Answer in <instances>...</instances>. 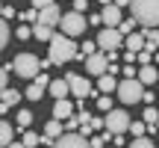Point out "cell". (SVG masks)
<instances>
[{"instance_id": "33", "label": "cell", "mask_w": 159, "mask_h": 148, "mask_svg": "<svg viewBox=\"0 0 159 148\" xmlns=\"http://www.w3.org/2000/svg\"><path fill=\"white\" fill-rule=\"evenodd\" d=\"M80 125H83V119H80V116H77V119H74V116H71V119H65V131H77Z\"/></svg>"}, {"instance_id": "23", "label": "cell", "mask_w": 159, "mask_h": 148, "mask_svg": "<svg viewBox=\"0 0 159 148\" xmlns=\"http://www.w3.org/2000/svg\"><path fill=\"white\" fill-rule=\"evenodd\" d=\"M39 142H44V136H39V133H33V131H27L24 139H21V145H27V148H35Z\"/></svg>"}, {"instance_id": "25", "label": "cell", "mask_w": 159, "mask_h": 148, "mask_svg": "<svg viewBox=\"0 0 159 148\" xmlns=\"http://www.w3.org/2000/svg\"><path fill=\"white\" fill-rule=\"evenodd\" d=\"M153 145H156V142L148 136V133H142V136H136V139H133V148H153Z\"/></svg>"}, {"instance_id": "6", "label": "cell", "mask_w": 159, "mask_h": 148, "mask_svg": "<svg viewBox=\"0 0 159 148\" xmlns=\"http://www.w3.org/2000/svg\"><path fill=\"white\" fill-rule=\"evenodd\" d=\"M121 42H124V33H121L118 27H103L100 36H97V45H100V51H118Z\"/></svg>"}, {"instance_id": "10", "label": "cell", "mask_w": 159, "mask_h": 148, "mask_svg": "<svg viewBox=\"0 0 159 148\" xmlns=\"http://www.w3.org/2000/svg\"><path fill=\"white\" fill-rule=\"evenodd\" d=\"M68 83H71V95H77V98L91 95V83L83 77V74H68Z\"/></svg>"}, {"instance_id": "31", "label": "cell", "mask_w": 159, "mask_h": 148, "mask_svg": "<svg viewBox=\"0 0 159 148\" xmlns=\"http://www.w3.org/2000/svg\"><path fill=\"white\" fill-rule=\"evenodd\" d=\"M9 74H12V62H6V65H3V71H0V86H3V89L9 86Z\"/></svg>"}, {"instance_id": "38", "label": "cell", "mask_w": 159, "mask_h": 148, "mask_svg": "<svg viewBox=\"0 0 159 148\" xmlns=\"http://www.w3.org/2000/svg\"><path fill=\"white\" fill-rule=\"evenodd\" d=\"M12 15H15V9H12V6L6 3V6H3V18H6V21H12Z\"/></svg>"}, {"instance_id": "12", "label": "cell", "mask_w": 159, "mask_h": 148, "mask_svg": "<svg viewBox=\"0 0 159 148\" xmlns=\"http://www.w3.org/2000/svg\"><path fill=\"white\" fill-rule=\"evenodd\" d=\"M39 21H41V24H50V27H56V24L62 21V12H59V6L50 3V6H44V9H39Z\"/></svg>"}, {"instance_id": "9", "label": "cell", "mask_w": 159, "mask_h": 148, "mask_svg": "<svg viewBox=\"0 0 159 148\" xmlns=\"http://www.w3.org/2000/svg\"><path fill=\"white\" fill-rule=\"evenodd\" d=\"M56 145H59V148H85V145H91V139L85 136L83 131H80V133H77V131H65L62 136L56 139Z\"/></svg>"}, {"instance_id": "28", "label": "cell", "mask_w": 159, "mask_h": 148, "mask_svg": "<svg viewBox=\"0 0 159 148\" xmlns=\"http://www.w3.org/2000/svg\"><path fill=\"white\" fill-rule=\"evenodd\" d=\"M150 53H153V51H148V47H144V51H139V53H136V62H139V65L153 62V57H150Z\"/></svg>"}, {"instance_id": "11", "label": "cell", "mask_w": 159, "mask_h": 148, "mask_svg": "<svg viewBox=\"0 0 159 148\" xmlns=\"http://www.w3.org/2000/svg\"><path fill=\"white\" fill-rule=\"evenodd\" d=\"M65 133V121L62 119H53V121H47V127H44V145H56V139Z\"/></svg>"}, {"instance_id": "1", "label": "cell", "mask_w": 159, "mask_h": 148, "mask_svg": "<svg viewBox=\"0 0 159 148\" xmlns=\"http://www.w3.org/2000/svg\"><path fill=\"white\" fill-rule=\"evenodd\" d=\"M47 51H50V59H53L56 65L68 62V59H74L77 53H80L74 36H68V33H53V39L47 42Z\"/></svg>"}, {"instance_id": "32", "label": "cell", "mask_w": 159, "mask_h": 148, "mask_svg": "<svg viewBox=\"0 0 159 148\" xmlns=\"http://www.w3.org/2000/svg\"><path fill=\"white\" fill-rule=\"evenodd\" d=\"M97 107H100L103 113H109V110H112V98H109V95H100V98H97Z\"/></svg>"}, {"instance_id": "8", "label": "cell", "mask_w": 159, "mask_h": 148, "mask_svg": "<svg viewBox=\"0 0 159 148\" xmlns=\"http://www.w3.org/2000/svg\"><path fill=\"white\" fill-rule=\"evenodd\" d=\"M106 131H112V133H127L130 131V116L124 113V110H109V116H106Z\"/></svg>"}, {"instance_id": "30", "label": "cell", "mask_w": 159, "mask_h": 148, "mask_svg": "<svg viewBox=\"0 0 159 148\" xmlns=\"http://www.w3.org/2000/svg\"><path fill=\"white\" fill-rule=\"evenodd\" d=\"M144 125H148V121H130V133H133V136H142V133L148 131Z\"/></svg>"}, {"instance_id": "37", "label": "cell", "mask_w": 159, "mask_h": 148, "mask_svg": "<svg viewBox=\"0 0 159 148\" xmlns=\"http://www.w3.org/2000/svg\"><path fill=\"white\" fill-rule=\"evenodd\" d=\"M118 30H121L124 36H130V33H133V21H121V24H118Z\"/></svg>"}, {"instance_id": "24", "label": "cell", "mask_w": 159, "mask_h": 148, "mask_svg": "<svg viewBox=\"0 0 159 148\" xmlns=\"http://www.w3.org/2000/svg\"><path fill=\"white\" fill-rule=\"evenodd\" d=\"M24 95H27L30 101H41V95H44V86H41V83H33L27 92H24Z\"/></svg>"}, {"instance_id": "15", "label": "cell", "mask_w": 159, "mask_h": 148, "mask_svg": "<svg viewBox=\"0 0 159 148\" xmlns=\"http://www.w3.org/2000/svg\"><path fill=\"white\" fill-rule=\"evenodd\" d=\"M139 80H142L144 86H153L156 80H159V68L153 62H148V65H142V68H139Z\"/></svg>"}, {"instance_id": "34", "label": "cell", "mask_w": 159, "mask_h": 148, "mask_svg": "<svg viewBox=\"0 0 159 148\" xmlns=\"http://www.w3.org/2000/svg\"><path fill=\"white\" fill-rule=\"evenodd\" d=\"M97 47H100L97 42H85V45H83V57H91V53H97Z\"/></svg>"}, {"instance_id": "22", "label": "cell", "mask_w": 159, "mask_h": 148, "mask_svg": "<svg viewBox=\"0 0 159 148\" xmlns=\"http://www.w3.org/2000/svg\"><path fill=\"white\" fill-rule=\"evenodd\" d=\"M9 42H12V27H9V21L3 18V21H0V47H6Z\"/></svg>"}, {"instance_id": "13", "label": "cell", "mask_w": 159, "mask_h": 148, "mask_svg": "<svg viewBox=\"0 0 159 148\" xmlns=\"http://www.w3.org/2000/svg\"><path fill=\"white\" fill-rule=\"evenodd\" d=\"M100 18H103L106 27H118V24H121V6L118 3H106L103 12H100Z\"/></svg>"}, {"instance_id": "3", "label": "cell", "mask_w": 159, "mask_h": 148, "mask_svg": "<svg viewBox=\"0 0 159 148\" xmlns=\"http://www.w3.org/2000/svg\"><path fill=\"white\" fill-rule=\"evenodd\" d=\"M12 71H15L18 77H24V80H35L44 68H41V59L35 57V53H18L15 62H12Z\"/></svg>"}, {"instance_id": "35", "label": "cell", "mask_w": 159, "mask_h": 148, "mask_svg": "<svg viewBox=\"0 0 159 148\" xmlns=\"http://www.w3.org/2000/svg\"><path fill=\"white\" fill-rule=\"evenodd\" d=\"M21 21H39V9H35V6H33V9H30V12H24V15H21Z\"/></svg>"}, {"instance_id": "16", "label": "cell", "mask_w": 159, "mask_h": 148, "mask_svg": "<svg viewBox=\"0 0 159 148\" xmlns=\"http://www.w3.org/2000/svg\"><path fill=\"white\" fill-rule=\"evenodd\" d=\"M47 89H50L53 98H68V95H71V83H68V77H65V80H50V86H47Z\"/></svg>"}, {"instance_id": "17", "label": "cell", "mask_w": 159, "mask_h": 148, "mask_svg": "<svg viewBox=\"0 0 159 148\" xmlns=\"http://www.w3.org/2000/svg\"><path fill=\"white\" fill-rule=\"evenodd\" d=\"M97 89L100 92H118V80H115V74H100L97 77Z\"/></svg>"}, {"instance_id": "36", "label": "cell", "mask_w": 159, "mask_h": 148, "mask_svg": "<svg viewBox=\"0 0 159 148\" xmlns=\"http://www.w3.org/2000/svg\"><path fill=\"white\" fill-rule=\"evenodd\" d=\"M30 36H33V27L21 24V27H18V39H30Z\"/></svg>"}, {"instance_id": "40", "label": "cell", "mask_w": 159, "mask_h": 148, "mask_svg": "<svg viewBox=\"0 0 159 148\" xmlns=\"http://www.w3.org/2000/svg\"><path fill=\"white\" fill-rule=\"evenodd\" d=\"M74 9L77 12H85V0H74Z\"/></svg>"}, {"instance_id": "29", "label": "cell", "mask_w": 159, "mask_h": 148, "mask_svg": "<svg viewBox=\"0 0 159 148\" xmlns=\"http://www.w3.org/2000/svg\"><path fill=\"white\" fill-rule=\"evenodd\" d=\"M144 121H148V125H159V110L148 107V110H144Z\"/></svg>"}, {"instance_id": "14", "label": "cell", "mask_w": 159, "mask_h": 148, "mask_svg": "<svg viewBox=\"0 0 159 148\" xmlns=\"http://www.w3.org/2000/svg\"><path fill=\"white\" fill-rule=\"evenodd\" d=\"M74 110H77V107L68 101V98H56V104H53V119H62V121H65V119L74 116Z\"/></svg>"}, {"instance_id": "5", "label": "cell", "mask_w": 159, "mask_h": 148, "mask_svg": "<svg viewBox=\"0 0 159 148\" xmlns=\"http://www.w3.org/2000/svg\"><path fill=\"white\" fill-rule=\"evenodd\" d=\"M59 27H62V33H68V36H83L85 33V27H89V21H85V15L83 12H68V15H62V21H59Z\"/></svg>"}, {"instance_id": "20", "label": "cell", "mask_w": 159, "mask_h": 148, "mask_svg": "<svg viewBox=\"0 0 159 148\" xmlns=\"http://www.w3.org/2000/svg\"><path fill=\"white\" fill-rule=\"evenodd\" d=\"M12 142H15V127H12L9 121H0V145L9 148Z\"/></svg>"}, {"instance_id": "26", "label": "cell", "mask_w": 159, "mask_h": 148, "mask_svg": "<svg viewBox=\"0 0 159 148\" xmlns=\"http://www.w3.org/2000/svg\"><path fill=\"white\" fill-rule=\"evenodd\" d=\"M21 98H27V95H21V92L9 89V86H6V89H3V101H9V104H18V101H21Z\"/></svg>"}, {"instance_id": "2", "label": "cell", "mask_w": 159, "mask_h": 148, "mask_svg": "<svg viewBox=\"0 0 159 148\" xmlns=\"http://www.w3.org/2000/svg\"><path fill=\"white\" fill-rule=\"evenodd\" d=\"M133 18L144 27H159V0H133Z\"/></svg>"}, {"instance_id": "7", "label": "cell", "mask_w": 159, "mask_h": 148, "mask_svg": "<svg viewBox=\"0 0 159 148\" xmlns=\"http://www.w3.org/2000/svg\"><path fill=\"white\" fill-rule=\"evenodd\" d=\"M85 71H89L91 77L106 74L109 71V53L106 51H97V53H91V57H85Z\"/></svg>"}, {"instance_id": "19", "label": "cell", "mask_w": 159, "mask_h": 148, "mask_svg": "<svg viewBox=\"0 0 159 148\" xmlns=\"http://www.w3.org/2000/svg\"><path fill=\"white\" fill-rule=\"evenodd\" d=\"M33 36H35L39 42H50V39H53V27H50V24L35 21V24H33Z\"/></svg>"}, {"instance_id": "39", "label": "cell", "mask_w": 159, "mask_h": 148, "mask_svg": "<svg viewBox=\"0 0 159 148\" xmlns=\"http://www.w3.org/2000/svg\"><path fill=\"white\" fill-rule=\"evenodd\" d=\"M50 3H53V0H33L35 9H44V6H50Z\"/></svg>"}, {"instance_id": "43", "label": "cell", "mask_w": 159, "mask_h": 148, "mask_svg": "<svg viewBox=\"0 0 159 148\" xmlns=\"http://www.w3.org/2000/svg\"><path fill=\"white\" fill-rule=\"evenodd\" d=\"M156 65H159V53H156Z\"/></svg>"}, {"instance_id": "42", "label": "cell", "mask_w": 159, "mask_h": 148, "mask_svg": "<svg viewBox=\"0 0 159 148\" xmlns=\"http://www.w3.org/2000/svg\"><path fill=\"white\" fill-rule=\"evenodd\" d=\"M100 3H103V6H106V3H112V0H100Z\"/></svg>"}, {"instance_id": "27", "label": "cell", "mask_w": 159, "mask_h": 148, "mask_svg": "<svg viewBox=\"0 0 159 148\" xmlns=\"http://www.w3.org/2000/svg\"><path fill=\"white\" fill-rule=\"evenodd\" d=\"M109 136H115V133H112V131H106V133H100V136H91V148L106 145V142H109Z\"/></svg>"}, {"instance_id": "21", "label": "cell", "mask_w": 159, "mask_h": 148, "mask_svg": "<svg viewBox=\"0 0 159 148\" xmlns=\"http://www.w3.org/2000/svg\"><path fill=\"white\" fill-rule=\"evenodd\" d=\"M15 125L21 127V131H27V127L33 125V113H30V110H18V116H15Z\"/></svg>"}, {"instance_id": "18", "label": "cell", "mask_w": 159, "mask_h": 148, "mask_svg": "<svg viewBox=\"0 0 159 148\" xmlns=\"http://www.w3.org/2000/svg\"><path fill=\"white\" fill-rule=\"evenodd\" d=\"M124 45L130 47L133 53H139V51H144V45H148V42H144L142 33H130V36H124Z\"/></svg>"}, {"instance_id": "4", "label": "cell", "mask_w": 159, "mask_h": 148, "mask_svg": "<svg viewBox=\"0 0 159 148\" xmlns=\"http://www.w3.org/2000/svg\"><path fill=\"white\" fill-rule=\"evenodd\" d=\"M118 98H121L124 104H139V101L144 98V83H142L139 77H124V80L118 83Z\"/></svg>"}, {"instance_id": "41", "label": "cell", "mask_w": 159, "mask_h": 148, "mask_svg": "<svg viewBox=\"0 0 159 148\" xmlns=\"http://www.w3.org/2000/svg\"><path fill=\"white\" fill-rule=\"evenodd\" d=\"M112 3H118V6H121V9H124V6H130V3H133V0H112Z\"/></svg>"}]
</instances>
